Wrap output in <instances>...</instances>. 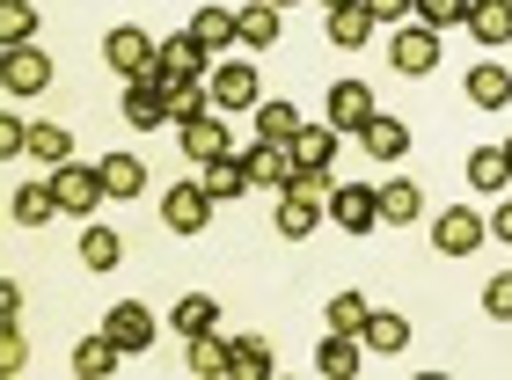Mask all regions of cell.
Wrapping results in <instances>:
<instances>
[{
	"label": "cell",
	"instance_id": "obj_1",
	"mask_svg": "<svg viewBox=\"0 0 512 380\" xmlns=\"http://www.w3.org/2000/svg\"><path fill=\"white\" fill-rule=\"evenodd\" d=\"M103 66H118L125 81H154V66H161V44L139 30V22H118V30L103 37Z\"/></svg>",
	"mask_w": 512,
	"mask_h": 380
},
{
	"label": "cell",
	"instance_id": "obj_2",
	"mask_svg": "<svg viewBox=\"0 0 512 380\" xmlns=\"http://www.w3.org/2000/svg\"><path fill=\"white\" fill-rule=\"evenodd\" d=\"M322 212H330V183H293V190H278V234H286V242H308V234L322 227Z\"/></svg>",
	"mask_w": 512,
	"mask_h": 380
},
{
	"label": "cell",
	"instance_id": "obj_3",
	"mask_svg": "<svg viewBox=\"0 0 512 380\" xmlns=\"http://www.w3.org/2000/svg\"><path fill=\"white\" fill-rule=\"evenodd\" d=\"M161 220H169V234H205V227H213V190H205L198 176L169 183V190H161Z\"/></svg>",
	"mask_w": 512,
	"mask_h": 380
},
{
	"label": "cell",
	"instance_id": "obj_4",
	"mask_svg": "<svg viewBox=\"0 0 512 380\" xmlns=\"http://www.w3.org/2000/svg\"><path fill=\"white\" fill-rule=\"evenodd\" d=\"M330 220H337V234H374L381 227V190L374 183H330Z\"/></svg>",
	"mask_w": 512,
	"mask_h": 380
},
{
	"label": "cell",
	"instance_id": "obj_5",
	"mask_svg": "<svg viewBox=\"0 0 512 380\" xmlns=\"http://www.w3.org/2000/svg\"><path fill=\"white\" fill-rule=\"evenodd\" d=\"M52 190H59V212H74V220H88L110 190H103V169H81V161H59L52 169Z\"/></svg>",
	"mask_w": 512,
	"mask_h": 380
},
{
	"label": "cell",
	"instance_id": "obj_6",
	"mask_svg": "<svg viewBox=\"0 0 512 380\" xmlns=\"http://www.w3.org/2000/svg\"><path fill=\"white\" fill-rule=\"evenodd\" d=\"M205 88H213V110H256V103H264L249 59H220L213 74H205Z\"/></svg>",
	"mask_w": 512,
	"mask_h": 380
},
{
	"label": "cell",
	"instance_id": "obj_7",
	"mask_svg": "<svg viewBox=\"0 0 512 380\" xmlns=\"http://www.w3.org/2000/svg\"><path fill=\"white\" fill-rule=\"evenodd\" d=\"M483 242H491V220H476V212H461V205H447L432 220V249L439 256H476Z\"/></svg>",
	"mask_w": 512,
	"mask_h": 380
},
{
	"label": "cell",
	"instance_id": "obj_8",
	"mask_svg": "<svg viewBox=\"0 0 512 380\" xmlns=\"http://www.w3.org/2000/svg\"><path fill=\"white\" fill-rule=\"evenodd\" d=\"M0 81H8V95H44V88H52V52H44V44L0 52Z\"/></svg>",
	"mask_w": 512,
	"mask_h": 380
},
{
	"label": "cell",
	"instance_id": "obj_9",
	"mask_svg": "<svg viewBox=\"0 0 512 380\" xmlns=\"http://www.w3.org/2000/svg\"><path fill=\"white\" fill-rule=\"evenodd\" d=\"M242 169H249V183H256V190H271V198L300 183V161H293V147H271V139H256V147L242 154Z\"/></svg>",
	"mask_w": 512,
	"mask_h": 380
},
{
	"label": "cell",
	"instance_id": "obj_10",
	"mask_svg": "<svg viewBox=\"0 0 512 380\" xmlns=\"http://www.w3.org/2000/svg\"><path fill=\"white\" fill-rule=\"evenodd\" d=\"M293 161H300V183H330V169H337V125H300L293 132Z\"/></svg>",
	"mask_w": 512,
	"mask_h": 380
},
{
	"label": "cell",
	"instance_id": "obj_11",
	"mask_svg": "<svg viewBox=\"0 0 512 380\" xmlns=\"http://www.w3.org/2000/svg\"><path fill=\"white\" fill-rule=\"evenodd\" d=\"M213 74V52L183 30V37H161V66H154V81H205Z\"/></svg>",
	"mask_w": 512,
	"mask_h": 380
},
{
	"label": "cell",
	"instance_id": "obj_12",
	"mask_svg": "<svg viewBox=\"0 0 512 380\" xmlns=\"http://www.w3.org/2000/svg\"><path fill=\"white\" fill-rule=\"evenodd\" d=\"M432 66H439V30H425V22H403V30H395V74L425 81Z\"/></svg>",
	"mask_w": 512,
	"mask_h": 380
},
{
	"label": "cell",
	"instance_id": "obj_13",
	"mask_svg": "<svg viewBox=\"0 0 512 380\" xmlns=\"http://www.w3.org/2000/svg\"><path fill=\"white\" fill-rule=\"evenodd\" d=\"M461 88H469L476 110H512V66H505V59H476Z\"/></svg>",
	"mask_w": 512,
	"mask_h": 380
},
{
	"label": "cell",
	"instance_id": "obj_14",
	"mask_svg": "<svg viewBox=\"0 0 512 380\" xmlns=\"http://www.w3.org/2000/svg\"><path fill=\"white\" fill-rule=\"evenodd\" d=\"M183 154H191L198 169H213V161H227V154H235V139H227V110L198 117V125H183Z\"/></svg>",
	"mask_w": 512,
	"mask_h": 380
},
{
	"label": "cell",
	"instance_id": "obj_15",
	"mask_svg": "<svg viewBox=\"0 0 512 380\" xmlns=\"http://www.w3.org/2000/svg\"><path fill=\"white\" fill-rule=\"evenodd\" d=\"M103 329H110V337H118L125 351H154V337H161V322H154L139 300H118V307L103 315Z\"/></svg>",
	"mask_w": 512,
	"mask_h": 380
},
{
	"label": "cell",
	"instance_id": "obj_16",
	"mask_svg": "<svg viewBox=\"0 0 512 380\" xmlns=\"http://www.w3.org/2000/svg\"><path fill=\"white\" fill-rule=\"evenodd\" d=\"M118 366H125V344L110 337V329H96V337L74 344V380H110Z\"/></svg>",
	"mask_w": 512,
	"mask_h": 380
},
{
	"label": "cell",
	"instance_id": "obj_17",
	"mask_svg": "<svg viewBox=\"0 0 512 380\" xmlns=\"http://www.w3.org/2000/svg\"><path fill=\"white\" fill-rule=\"evenodd\" d=\"M366 117H374V88L366 81H330V125L337 132H366Z\"/></svg>",
	"mask_w": 512,
	"mask_h": 380
},
{
	"label": "cell",
	"instance_id": "obj_18",
	"mask_svg": "<svg viewBox=\"0 0 512 380\" xmlns=\"http://www.w3.org/2000/svg\"><path fill=\"white\" fill-rule=\"evenodd\" d=\"M118 117H125L132 132H161V125H169V103H161V88H154V81H125Z\"/></svg>",
	"mask_w": 512,
	"mask_h": 380
},
{
	"label": "cell",
	"instance_id": "obj_19",
	"mask_svg": "<svg viewBox=\"0 0 512 380\" xmlns=\"http://www.w3.org/2000/svg\"><path fill=\"white\" fill-rule=\"evenodd\" d=\"M366 366V337H344V329H330V337H322V351H315V373L322 380H352Z\"/></svg>",
	"mask_w": 512,
	"mask_h": 380
},
{
	"label": "cell",
	"instance_id": "obj_20",
	"mask_svg": "<svg viewBox=\"0 0 512 380\" xmlns=\"http://www.w3.org/2000/svg\"><path fill=\"white\" fill-rule=\"evenodd\" d=\"M169 329H176L183 344H191V337H213V329H220V300H213V293H183V300L169 307Z\"/></svg>",
	"mask_w": 512,
	"mask_h": 380
},
{
	"label": "cell",
	"instance_id": "obj_21",
	"mask_svg": "<svg viewBox=\"0 0 512 380\" xmlns=\"http://www.w3.org/2000/svg\"><path fill=\"white\" fill-rule=\"evenodd\" d=\"M161 103H169V125H198V117H213V88L205 81H154Z\"/></svg>",
	"mask_w": 512,
	"mask_h": 380
},
{
	"label": "cell",
	"instance_id": "obj_22",
	"mask_svg": "<svg viewBox=\"0 0 512 380\" xmlns=\"http://www.w3.org/2000/svg\"><path fill=\"white\" fill-rule=\"evenodd\" d=\"M469 37L483 44V52H505L512 44V0H476L469 8Z\"/></svg>",
	"mask_w": 512,
	"mask_h": 380
},
{
	"label": "cell",
	"instance_id": "obj_23",
	"mask_svg": "<svg viewBox=\"0 0 512 380\" xmlns=\"http://www.w3.org/2000/svg\"><path fill=\"white\" fill-rule=\"evenodd\" d=\"M359 147L374 154V161H403V154H410V125L374 110V117H366V132H359Z\"/></svg>",
	"mask_w": 512,
	"mask_h": 380
},
{
	"label": "cell",
	"instance_id": "obj_24",
	"mask_svg": "<svg viewBox=\"0 0 512 380\" xmlns=\"http://www.w3.org/2000/svg\"><path fill=\"white\" fill-rule=\"evenodd\" d=\"M8 212H15V227H44V220H59V190H52V176H37V183H22Z\"/></svg>",
	"mask_w": 512,
	"mask_h": 380
},
{
	"label": "cell",
	"instance_id": "obj_25",
	"mask_svg": "<svg viewBox=\"0 0 512 380\" xmlns=\"http://www.w3.org/2000/svg\"><path fill=\"white\" fill-rule=\"evenodd\" d=\"M374 190H381V220H388V227H410L417 212H425V190H417L410 176H388V183H374Z\"/></svg>",
	"mask_w": 512,
	"mask_h": 380
},
{
	"label": "cell",
	"instance_id": "obj_26",
	"mask_svg": "<svg viewBox=\"0 0 512 380\" xmlns=\"http://www.w3.org/2000/svg\"><path fill=\"white\" fill-rule=\"evenodd\" d=\"M235 44H249V52H271L278 44V8L271 0H249V8L235 15Z\"/></svg>",
	"mask_w": 512,
	"mask_h": 380
},
{
	"label": "cell",
	"instance_id": "obj_27",
	"mask_svg": "<svg viewBox=\"0 0 512 380\" xmlns=\"http://www.w3.org/2000/svg\"><path fill=\"white\" fill-rule=\"evenodd\" d=\"M191 373L198 380H227L235 373V337H220V329L213 337H191Z\"/></svg>",
	"mask_w": 512,
	"mask_h": 380
},
{
	"label": "cell",
	"instance_id": "obj_28",
	"mask_svg": "<svg viewBox=\"0 0 512 380\" xmlns=\"http://www.w3.org/2000/svg\"><path fill=\"white\" fill-rule=\"evenodd\" d=\"M374 30H381V22L366 15V0H352V8H330V44H337V52H359Z\"/></svg>",
	"mask_w": 512,
	"mask_h": 380
},
{
	"label": "cell",
	"instance_id": "obj_29",
	"mask_svg": "<svg viewBox=\"0 0 512 380\" xmlns=\"http://www.w3.org/2000/svg\"><path fill=\"white\" fill-rule=\"evenodd\" d=\"M103 190L110 198H139V190H147V161L139 154H103Z\"/></svg>",
	"mask_w": 512,
	"mask_h": 380
},
{
	"label": "cell",
	"instance_id": "obj_30",
	"mask_svg": "<svg viewBox=\"0 0 512 380\" xmlns=\"http://www.w3.org/2000/svg\"><path fill=\"white\" fill-rule=\"evenodd\" d=\"M308 125L293 103H256V139H271V147H293V132Z\"/></svg>",
	"mask_w": 512,
	"mask_h": 380
},
{
	"label": "cell",
	"instance_id": "obj_31",
	"mask_svg": "<svg viewBox=\"0 0 512 380\" xmlns=\"http://www.w3.org/2000/svg\"><path fill=\"white\" fill-rule=\"evenodd\" d=\"M198 183H205V190H213V205H235V198H242V190H256V183H249V169H242V161H235V154H227V161H213V169H205Z\"/></svg>",
	"mask_w": 512,
	"mask_h": 380
},
{
	"label": "cell",
	"instance_id": "obj_32",
	"mask_svg": "<svg viewBox=\"0 0 512 380\" xmlns=\"http://www.w3.org/2000/svg\"><path fill=\"white\" fill-rule=\"evenodd\" d=\"M191 37H198L205 52L220 59L227 44H235V15H227V8H198V15H191Z\"/></svg>",
	"mask_w": 512,
	"mask_h": 380
},
{
	"label": "cell",
	"instance_id": "obj_33",
	"mask_svg": "<svg viewBox=\"0 0 512 380\" xmlns=\"http://www.w3.org/2000/svg\"><path fill=\"white\" fill-rule=\"evenodd\" d=\"M30 154H37V169H59V161H74V132L66 125H30Z\"/></svg>",
	"mask_w": 512,
	"mask_h": 380
},
{
	"label": "cell",
	"instance_id": "obj_34",
	"mask_svg": "<svg viewBox=\"0 0 512 380\" xmlns=\"http://www.w3.org/2000/svg\"><path fill=\"white\" fill-rule=\"evenodd\" d=\"M469 183H476V190H512V161H505V147H476V154H469Z\"/></svg>",
	"mask_w": 512,
	"mask_h": 380
},
{
	"label": "cell",
	"instance_id": "obj_35",
	"mask_svg": "<svg viewBox=\"0 0 512 380\" xmlns=\"http://www.w3.org/2000/svg\"><path fill=\"white\" fill-rule=\"evenodd\" d=\"M37 37V0H0V44H30Z\"/></svg>",
	"mask_w": 512,
	"mask_h": 380
},
{
	"label": "cell",
	"instance_id": "obj_36",
	"mask_svg": "<svg viewBox=\"0 0 512 380\" xmlns=\"http://www.w3.org/2000/svg\"><path fill=\"white\" fill-rule=\"evenodd\" d=\"M366 351H410V322L403 315H366Z\"/></svg>",
	"mask_w": 512,
	"mask_h": 380
},
{
	"label": "cell",
	"instance_id": "obj_37",
	"mask_svg": "<svg viewBox=\"0 0 512 380\" xmlns=\"http://www.w3.org/2000/svg\"><path fill=\"white\" fill-rule=\"evenodd\" d=\"M118 256H125V242H118L110 227H88V234H81V264H88V271H118Z\"/></svg>",
	"mask_w": 512,
	"mask_h": 380
},
{
	"label": "cell",
	"instance_id": "obj_38",
	"mask_svg": "<svg viewBox=\"0 0 512 380\" xmlns=\"http://www.w3.org/2000/svg\"><path fill=\"white\" fill-rule=\"evenodd\" d=\"M469 8L476 0H417V22L425 30H469Z\"/></svg>",
	"mask_w": 512,
	"mask_h": 380
},
{
	"label": "cell",
	"instance_id": "obj_39",
	"mask_svg": "<svg viewBox=\"0 0 512 380\" xmlns=\"http://www.w3.org/2000/svg\"><path fill=\"white\" fill-rule=\"evenodd\" d=\"M235 373H242V380H271V373H278L271 344H264V337H235Z\"/></svg>",
	"mask_w": 512,
	"mask_h": 380
},
{
	"label": "cell",
	"instance_id": "obj_40",
	"mask_svg": "<svg viewBox=\"0 0 512 380\" xmlns=\"http://www.w3.org/2000/svg\"><path fill=\"white\" fill-rule=\"evenodd\" d=\"M322 315H330V329H344V337H359L374 307H366V293H330V307H322Z\"/></svg>",
	"mask_w": 512,
	"mask_h": 380
},
{
	"label": "cell",
	"instance_id": "obj_41",
	"mask_svg": "<svg viewBox=\"0 0 512 380\" xmlns=\"http://www.w3.org/2000/svg\"><path fill=\"white\" fill-rule=\"evenodd\" d=\"M483 315H491V322H512V271H498L491 285H483Z\"/></svg>",
	"mask_w": 512,
	"mask_h": 380
},
{
	"label": "cell",
	"instance_id": "obj_42",
	"mask_svg": "<svg viewBox=\"0 0 512 380\" xmlns=\"http://www.w3.org/2000/svg\"><path fill=\"white\" fill-rule=\"evenodd\" d=\"M15 154H30V125H22V117H0V161H15Z\"/></svg>",
	"mask_w": 512,
	"mask_h": 380
},
{
	"label": "cell",
	"instance_id": "obj_43",
	"mask_svg": "<svg viewBox=\"0 0 512 380\" xmlns=\"http://www.w3.org/2000/svg\"><path fill=\"white\" fill-rule=\"evenodd\" d=\"M0 366H8V373H22V366H30V344H22V329H15V322L0 329Z\"/></svg>",
	"mask_w": 512,
	"mask_h": 380
},
{
	"label": "cell",
	"instance_id": "obj_44",
	"mask_svg": "<svg viewBox=\"0 0 512 380\" xmlns=\"http://www.w3.org/2000/svg\"><path fill=\"white\" fill-rule=\"evenodd\" d=\"M366 15H374V22H395V30H403V22L417 15V0H366Z\"/></svg>",
	"mask_w": 512,
	"mask_h": 380
},
{
	"label": "cell",
	"instance_id": "obj_45",
	"mask_svg": "<svg viewBox=\"0 0 512 380\" xmlns=\"http://www.w3.org/2000/svg\"><path fill=\"white\" fill-rule=\"evenodd\" d=\"M491 242H505V249H512V198L491 212Z\"/></svg>",
	"mask_w": 512,
	"mask_h": 380
},
{
	"label": "cell",
	"instance_id": "obj_46",
	"mask_svg": "<svg viewBox=\"0 0 512 380\" xmlns=\"http://www.w3.org/2000/svg\"><path fill=\"white\" fill-rule=\"evenodd\" d=\"M0 315H8V322L22 315V285H15V278H0Z\"/></svg>",
	"mask_w": 512,
	"mask_h": 380
},
{
	"label": "cell",
	"instance_id": "obj_47",
	"mask_svg": "<svg viewBox=\"0 0 512 380\" xmlns=\"http://www.w3.org/2000/svg\"><path fill=\"white\" fill-rule=\"evenodd\" d=\"M322 8H352V0H322Z\"/></svg>",
	"mask_w": 512,
	"mask_h": 380
},
{
	"label": "cell",
	"instance_id": "obj_48",
	"mask_svg": "<svg viewBox=\"0 0 512 380\" xmlns=\"http://www.w3.org/2000/svg\"><path fill=\"white\" fill-rule=\"evenodd\" d=\"M505 161H512V139H505Z\"/></svg>",
	"mask_w": 512,
	"mask_h": 380
},
{
	"label": "cell",
	"instance_id": "obj_49",
	"mask_svg": "<svg viewBox=\"0 0 512 380\" xmlns=\"http://www.w3.org/2000/svg\"><path fill=\"white\" fill-rule=\"evenodd\" d=\"M271 8H286V0H271Z\"/></svg>",
	"mask_w": 512,
	"mask_h": 380
}]
</instances>
